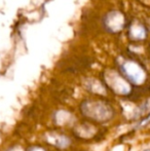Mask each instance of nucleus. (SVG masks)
I'll return each instance as SVG.
<instances>
[{"label":"nucleus","mask_w":150,"mask_h":151,"mask_svg":"<svg viewBox=\"0 0 150 151\" xmlns=\"http://www.w3.org/2000/svg\"><path fill=\"white\" fill-rule=\"evenodd\" d=\"M145 151H150V149H147V150H145Z\"/></svg>","instance_id":"nucleus-7"},{"label":"nucleus","mask_w":150,"mask_h":151,"mask_svg":"<svg viewBox=\"0 0 150 151\" xmlns=\"http://www.w3.org/2000/svg\"><path fill=\"white\" fill-rule=\"evenodd\" d=\"M30 151H44L43 149H42V148H33V149H31Z\"/></svg>","instance_id":"nucleus-6"},{"label":"nucleus","mask_w":150,"mask_h":151,"mask_svg":"<svg viewBox=\"0 0 150 151\" xmlns=\"http://www.w3.org/2000/svg\"><path fill=\"white\" fill-rule=\"evenodd\" d=\"M48 140H50L52 144H54L57 147H60V148H66L70 144V141H69L68 138L62 135H57V136L52 135L50 136Z\"/></svg>","instance_id":"nucleus-4"},{"label":"nucleus","mask_w":150,"mask_h":151,"mask_svg":"<svg viewBox=\"0 0 150 151\" xmlns=\"http://www.w3.org/2000/svg\"><path fill=\"white\" fill-rule=\"evenodd\" d=\"M107 81L109 83V86L117 93L126 95V93H128L130 91V88H128V83L123 79H121L118 75L114 74V75L110 76V77H108Z\"/></svg>","instance_id":"nucleus-3"},{"label":"nucleus","mask_w":150,"mask_h":151,"mask_svg":"<svg viewBox=\"0 0 150 151\" xmlns=\"http://www.w3.org/2000/svg\"><path fill=\"white\" fill-rule=\"evenodd\" d=\"M81 110L86 116L97 121H105L113 115L112 108L102 102H84Z\"/></svg>","instance_id":"nucleus-1"},{"label":"nucleus","mask_w":150,"mask_h":151,"mask_svg":"<svg viewBox=\"0 0 150 151\" xmlns=\"http://www.w3.org/2000/svg\"><path fill=\"white\" fill-rule=\"evenodd\" d=\"M124 74L126 77L134 83H140L143 80V73L134 63H126L122 66Z\"/></svg>","instance_id":"nucleus-2"},{"label":"nucleus","mask_w":150,"mask_h":151,"mask_svg":"<svg viewBox=\"0 0 150 151\" xmlns=\"http://www.w3.org/2000/svg\"><path fill=\"white\" fill-rule=\"evenodd\" d=\"M149 122H150V112H149L148 114H147L146 116H145V117H143V119L138 123V125L136 127V129H141V127L147 125Z\"/></svg>","instance_id":"nucleus-5"}]
</instances>
